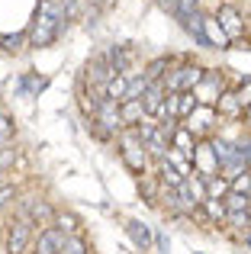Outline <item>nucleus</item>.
I'll return each instance as SVG.
<instances>
[{"instance_id":"f257e3e1","label":"nucleus","mask_w":251,"mask_h":254,"mask_svg":"<svg viewBox=\"0 0 251 254\" xmlns=\"http://www.w3.org/2000/svg\"><path fill=\"white\" fill-rule=\"evenodd\" d=\"M58 29H62V10H58V3L55 0H42L36 10V19L29 26V45L49 49L58 39Z\"/></svg>"},{"instance_id":"f03ea898","label":"nucleus","mask_w":251,"mask_h":254,"mask_svg":"<svg viewBox=\"0 0 251 254\" xmlns=\"http://www.w3.org/2000/svg\"><path fill=\"white\" fill-rule=\"evenodd\" d=\"M203 77H206V68H200V64H181V68L168 71L164 87H168V93H190L200 87Z\"/></svg>"},{"instance_id":"7ed1b4c3","label":"nucleus","mask_w":251,"mask_h":254,"mask_svg":"<svg viewBox=\"0 0 251 254\" xmlns=\"http://www.w3.org/2000/svg\"><path fill=\"white\" fill-rule=\"evenodd\" d=\"M120 155H123V161H126L129 171L145 174V158H148V151H145V142L138 138L135 129H129V132L120 135Z\"/></svg>"},{"instance_id":"20e7f679","label":"nucleus","mask_w":251,"mask_h":254,"mask_svg":"<svg viewBox=\"0 0 251 254\" xmlns=\"http://www.w3.org/2000/svg\"><path fill=\"white\" fill-rule=\"evenodd\" d=\"M23 216L29 219L32 225H42V229H49V225H55V216H58V212L52 209L45 199H39V196H26V199H23Z\"/></svg>"},{"instance_id":"39448f33","label":"nucleus","mask_w":251,"mask_h":254,"mask_svg":"<svg viewBox=\"0 0 251 254\" xmlns=\"http://www.w3.org/2000/svg\"><path fill=\"white\" fill-rule=\"evenodd\" d=\"M32 242V222L29 219H16V222L10 225V235H6V254H23L26 248H29Z\"/></svg>"},{"instance_id":"423d86ee","label":"nucleus","mask_w":251,"mask_h":254,"mask_svg":"<svg viewBox=\"0 0 251 254\" xmlns=\"http://www.w3.org/2000/svg\"><path fill=\"white\" fill-rule=\"evenodd\" d=\"M64 242H68V235L62 229H55V225H49V229L39 232L36 245H32V254H62Z\"/></svg>"},{"instance_id":"0eeeda50","label":"nucleus","mask_w":251,"mask_h":254,"mask_svg":"<svg viewBox=\"0 0 251 254\" xmlns=\"http://www.w3.org/2000/svg\"><path fill=\"white\" fill-rule=\"evenodd\" d=\"M196 100H200L203 106H216L222 97V74H216V71H206V77L200 81V87H196Z\"/></svg>"},{"instance_id":"6e6552de","label":"nucleus","mask_w":251,"mask_h":254,"mask_svg":"<svg viewBox=\"0 0 251 254\" xmlns=\"http://www.w3.org/2000/svg\"><path fill=\"white\" fill-rule=\"evenodd\" d=\"M213 116H216V106H203V103H200L187 119H184V126H187L193 135H206L209 126H213Z\"/></svg>"},{"instance_id":"1a4fd4ad","label":"nucleus","mask_w":251,"mask_h":254,"mask_svg":"<svg viewBox=\"0 0 251 254\" xmlns=\"http://www.w3.org/2000/svg\"><path fill=\"white\" fill-rule=\"evenodd\" d=\"M164 103H168V87H164V81H155L148 90H145L142 106H145V113H148V116H161Z\"/></svg>"},{"instance_id":"9d476101","label":"nucleus","mask_w":251,"mask_h":254,"mask_svg":"<svg viewBox=\"0 0 251 254\" xmlns=\"http://www.w3.org/2000/svg\"><path fill=\"white\" fill-rule=\"evenodd\" d=\"M216 19H219L222 32H226L229 39H239L242 32H245V23H242V13L235 10V6H229V3H226V6H219V16H216Z\"/></svg>"},{"instance_id":"9b49d317","label":"nucleus","mask_w":251,"mask_h":254,"mask_svg":"<svg viewBox=\"0 0 251 254\" xmlns=\"http://www.w3.org/2000/svg\"><path fill=\"white\" fill-rule=\"evenodd\" d=\"M126 232H129V238H132V242H135L142 251H148L151 245H155V232H151L148 225L142 222V219H129V222H126Z\"/></svg>"},{"instance_id":"f8f14e48","label":"nucleus","mask_w":251,"mask_h":254,"mask_svg":"<svg viewBox=\"0 0 251 254\" xmlns=\"http://www.w3.org/2000/svg\"><path fill=\"white\" fill-rule=\"evenodd\" d=\"M120 116H123V126H142L145 123V106L142 100H123L120 103Z\"/></svg>"},{"instance_id":"ddd939ff","label":"nucleus","mask_w":251,"mask_h":254,"mask_svg":"<svg viewBox=\"0 0 251 254\" xmlns=\"http://www.w3.org/2000/svg\"><path fill=\"white\" fill-rule=\"evenodd\" d=\"M171 148H174V151H181V155H187L190 161H193V155H196V145H193V132H190L187 126H177L174 138H171Z\"/></svg>"},{"instance_id":"4468645a","label":"nucleus","mask_w":251,"mask_h":254,"mask_svg":"<svg viewBox=\"0 0 251 254\" xmlns=\"http://www.w3.org/2000/svg\"><path fill=\"white\" fill-rule=\"evenodd\" d=\"M107 62H110V68H113L116 74H126V71H129V62H132V52L126 49V45H110Z\"/></svg>"},{"instance_id":"2eb2a0df","label":"nucleus","mask_w":251,"mask_h":254,"mask_svg":"<svg viewBox=\"0 0 251 254\" xmlns=\"http://www.w3.org/2000/svg\"><path fill=\"white\" fill-rule=\"evenodd\" d=\"M203 180H206V199H226L229 196L232 180H226L222 174H213V177H203Z\"/></svg>"},{"instance_id":"dca6fc26","label":"nucleus","mask_w":251,"mask_h":254,"mask_svg":"<svg viewBox=\"0 0 251 254\" xmlns=\"http://www.w3.org/2000/svg\"><path fill=\"white\" fill-rule=\"evenodd\" d=\"M158 180H161V187H181L187 177H184V174L164 158V161H158Z\"/></svg>"},{"instance_id":"f3484780","label":"nucleus","mask_w":251,"mask_h":254,"mask_svg":"<svg viewBox=\"0 0 251 254\" xmlns=\"http://www.w3.org/2000/svg\"><path fill=\"white\" fill-rule=\"evenodd\" d=\"M129 81H132V77L116 74L113 81L107 84V97H110V100H116V103H123V100H126V93H129Z\"/></svg>"},{"instance_id":"a211bd4d","label":"nucleus","mask_w":251,"mask_h":254,"mask_svg":"<svg viewBox=\"0 0 251 254\" xmlns=\"http://www.w3.org/2000/svg\"><path fill=\"white\" fill-rule=\"evenodd\" d=\"M216 110H219L222 116H235V113H245V106H242L239 93H222L219 103H216Z\"/></svg>"},{"instance_id":"6ab92c4d","label":"nucleus","mask_w":251,"mask_h":254,"mask_svg":"<svg viewBox=\"0 0 251 254\" xmlns=\"http://www.w3.org/2000/svg\"><path fill=\"white\" fill-rule=\"evenodd\" d=\"M203 212H206L213 222H222V219H229V209H226V199H203L200 206Z\"/></svg>"},{"instance_id":"aec40b11","label":"nucleus","mask_w":251,"mask_h":254,"mask_svg":"<svg viewBox=\"0 0 251 254\" xmlns=\"http://www.w3.org/2000/svg\"><path fill=\"white\" fill-rule=\"evenodd\" d=\"M206 39H209V45H216V49H226L229 45V36L222 32L219 19H206Z\"/></svg>"},{"instance_id":"412c9836","label":"nucleus","mask_w":251,"mask_h":254,"mask_svg":"<svg viewBox=\"0 0 251 254\" xmlns=\"http://www.w3.org/2000/svg\"><path fill=\"white\" fill-rule=\"evenodd\" d=\"M148 87H151V81L145 77V71H142L138 77H132V81H129V93H126V100H142Z\"/></svg>"},{"instance_id":"4be33fe9","label":"nucleus","mask_w":251,"mask_h":254,"mask_svg":"<svg viewBox=\"0 0 251 254\" xmlns=\"http://www.w3.org/2000/svg\"><path fill=\"white\" fill-rule=\"evenodd\" d=\"M174 13H177V19H190V16H196V13H200V6H196V0H174Z\"/></svg>"},{"instance_id":"5701e85b","label":"nucleus","mask_w":251,"mask_h":254,"mask_svg":"<svg viewBox=\"0 0 251 254\" xmlns=\"http://www.w3.org/2000/svg\"><path fill=\"white\" fill-rule=\"evenodd\" d=\"M164 68H168V58H155V62L148 64V71H145V77H148L151 84H155V81H164V77H168V74H164Z\"/></svg>"},{"instance_id":"b1692460","label":"nucleus","mask_w":251,"mask_h":254,"mask_svg":"<svg viewBox=\"0 0 251 254\" xmlns=\"http://www.w3.org/2000/svg\"><path fill=\"white\" fill-rule=\"evenodd\" d=\"M55 229H62L64 235L71 238V235L77 232V219L71 216V212H58V216H55Z\"/></svg>"},{"instance_id":"393cba45","label":"nucleus","mask_w":251,"mask_h":254,"mask_svg":"<svg viewBox=\"0 0 251 254\" xmlns=\"http://www.w3.org/2000/svg\"><path fill=\"white\" fill-rule=\"evenodd\" d=\"M229 190H232V193H242V196H248V199H251V174L245 171V174H242V177H235Z\"/></svg>"},{"instance_id":"a878e982","label":"nucleus","mask_w":251,"mask_h":254,"mask_svg":"<svg viewBox=\"0 0 251 254\" xmlns=\"http://www.w3.org/2000/svg\"><path fill=\"white\" fill-rule=\"evenodd\" d=\"M10 142H13V119L0 113V148H3V145H10Z\"/></svg>"},{"instance_id":"bb28decb","label":"nucleus","mask_w":251,"mask_h":254,"mask_svg":"<svg viewBox=\"0 0 251 254\" xmlns=\"http://www.w3.org/2000/svg\"><path fill=\"white\" fill-rule=\"evenodd\" d=\"M62 254H87V245H84V238L71 235L68 242H64V248H62Z\"/></svg>"},{"instance_id":"cd10ccee","label":"nucleus","mask_w":251,"mask_h":254,"mask_svg":"<svg viewBox=\"0 0 251 254\" xmlns=\"http://www.w3.org/2000/svg\"><path fill=\"white\" fill-rule=\"evenodd\" d=\"M226 222H232L235 225V229H251V209L248 212H229V219H226Z\"/></svg>"},{"instance_id":"c85d7f7f","label":"nucleus","mask_w":251,"mask_h":254,"mask_svg":"<svg viewBox=\"0 0 251 254\" xmlns=\"http://www.w3.org/2000/svg\"><path fill=\"white\" fill-rule=\"evenodd\" d=\"M26 42V36H0V49L3 52H19Z\"/></svg>"},{"instance_id":"c756f323","label":"nucleus","mask_w":251,"mask_h":254,"mask_svg":"<svg viewBox=\"0 0 251 254\" xmlns=\"http://www.w3.org/2000/svg\"><path fill=\"white\" fill-rule=\"evenodd\" d=\"M13 164H16V148H10V145H3V148H0V171L13 168Z\"/></svg>"},{"instance_id":"7c9ffc66","label":"nucleus","mask_w":251,"mask_h":254,"mask_svg":"<svg viewBox=\"0 0 251 254\" xmlns=\"http://www.w3.org/2000/svg\"><path fill=\"white\" fill-rule=\"evenodd\" d=\"M45 84H49L45 77H32V74H26V77H23V90H26V93H39Z\"/></svg>"},{"instance_id":"2f4dec72","label":"nucleus","mask_w":251,"mask_h":254,"mask_svg":"<svg viewBox=\"0 0 251 254\" xmlns=\"http://www.w3.org/2000/svg\"><path fill=\"white\" fill-rule=\"evenodd\" d=\"M13 196H16V190H13V187H0V209H3Z\"/></svg>"},{"instance_id":"473e14b6","label":"nucleus","mask_w":251,"mask_h":254,"mask_svg":"<svg viewBox=\"0 0 251 254\" xmlns=\"http://www.w3.org/2000/svg\"><path fill=\"white\" fill-rule=\"evenodd\" d=\"M239 100H242V106H251V81H245V87L239 90Z\"/></svg>"},{"instance_id":"72a5a7b5","label":"nucleus","mask_w":251,"mask_h":254,"mask_svg":"<svg viewBox=\"0 0 251 254\" xmlns=\"http://www.w3.org/2000/svg\"><path fill=\"white\" fill-rule=\"evenodd\" d=\"M155 245H158V248H161V254H168V238H164L161 232H158V235H155Z\"/></svg>"},{"instance_id":"f704fd0d","label":"nucleus","mask_w":251,"mask_h":254,"mask_svg":"<svg viewBox=\"0 0 251 254\" xmlns=\"http://www.w3.org/2000/svg\"><path fill=\"white\" fill-rule=\"evenodd\" d=\"M245 119H248V123H251V106H245Z\"/></svg>"},{"instance_id":"c9c22d12","label":"nucleus","mask_w":251,"mask_h":254,"mask_svg":"<svg viewBox=\"0 0 251 254\" xmlns=\"http://www.w3.org/2000/svg\"><path fill=\"white\" fill-rule=\"evenodd\" d=\"M245 242H248V248H251V235H248V238H245Z\"/></svg>"},{"instance_id":"e433bc0d","label":"nucleus","mask_w":251,"mask_h":254,"mask_svg":"<svg viewBox=\"0 0 251 254\" xmlns=\"http://www.w3.org/2000/svg\"><path fill=\"white\" fill-rule=\"evenodd\" d=\"M248 171H251V155H248Z\"/></svg>"}]
</instances>
